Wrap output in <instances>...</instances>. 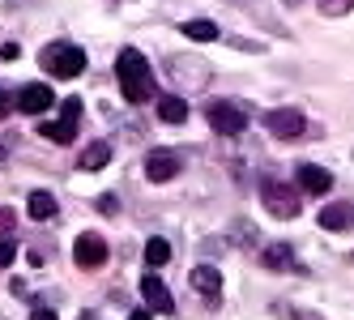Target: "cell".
<instances>
[{
	"instance_id": "1",
	"label": "cell",
	"mask_w": 354,
	"mask_h": 320,
	"mask_svg": "<svg viewBox=\"0 0 354 320\" xmlns=\"http://www.w3.org/2000/svg\"><path fill=\"white\" fill-rule=\"evenodd\" d=\"M115 77H120V90L129 103H145L154 94V77H149V60L137 52V47H124L115 56Z\"/></svg>"
},
{
	"instance_id": "2",
	"label": "cell",
	"mask_w": 354,
	"mask_h": 320,
	"mask_svg": "<svg viewBox=\"0 0 354 320\" xmlns=\"http://www.w3.org/2000/svg\"><path fill=\"white\" fill-rule=\"evenodd\" d=\"M39 64L52 73V77L68 82V77H82V73H86V52L73 47V43H47L39 52Z\"/></svg>"
},
{
	"instance_id": "3",
	"label": "cell",
	"mask_w": 354,
	"mask_h": 320,
	"mask_svg": "<svg viewBox=\"0 0 354 320\" xmlns=\"http://www.w3.org/2000/svg\"><path fill=\"white\" fill-rule=\"evenodd\" d=\"M261 201L273 218H299V205H303L299 192L282 180H261Z\"/></svg>"
},
{
	"instance_id": "4",
	"label": "cell",
	"mask_w": 354,
	"mask_h": 320,
	"mask_svg": "<svg viewBox=\"0 0 354 320\" xmlns=\"http://www.w3.org/2000/svg\"><path fill=\"white\" fill-rule=\"evenodd\" d=\"M205 115H209V129L222 133V137H239V133L248 129V115H243L235 103H222V98L205 107Z\"/></svg>"
},
{
	"instance_id": "5",
	"label": "cell",
	"mask_w": 354,
	"mask_h": 320,
	"mask_svg": "<svg viewBox=\"0 0 354 320\" xmlns=\"http://www.w3.org/2000/svg\"><path fill=\"white\" fill-rule=\"evenodd\" d=\"M167 73H171L180 86H188V90H201V86L209 82V64L196 60V56H171V60H167Z\"/></svg>"
},
{
	"instance_id": "6",
	"label": "cell",
	"mask_w": 354,
	"mask_h": 320,
	"mask_svg": "<svg viewBox=\"0 0 354 320\" xmlns=\"http://www.w3.org/2000/svg\"><path fill=\"white\" fill-rule=\"evenodd\" d=\"M73 261H77V269H98V265H107V239L103 235H77V243H73Z\"/></svg>"
},
{
	"instance_id": "7",
	"label": "cell",
	"mask_w": 354,
	"mask_h": 320,
	"mask_svg": "<svg viewBox=\"0 0 354 320\" xmlns=\"http://www.w3.org/2000/svg\"><path fill=\"white\" fill-rule=\"evenodd\" d=\"M265 129H269L273 137L290 141V137H303L308 120H303V111H295V107H277V111H269V115H265Z\"/></svg>"
},
{
	"instance_id": "8",
	"label": "cell",
	"mask_w": 354,
	"mask_h": 320,
	"mask_svg": "<svg viewBox=\"0 0 354 320\" xmlns=\"http://www.w3.org/2000/svg\"><path fill=\"white\" fill-rule=\"evenodd\" d=\"M180 167H184V158L175 154V150H149V158H145V176H149V184H167V180L180 176Z\"/></svg>"
},
{
	"instance_id": "9",
	"label": "cell",
	"mask_w": 354,
	"mask_h": 320,
	"mask_svg": "<svg viewBox=\"0 0 354 320\" xmlns=\"http://www.w3.org/2000/svg\"><path fill=\"white\" fill-rule=\"evenodd\" d=\"M56 103V94H52V86L47 82H35V86H21L17 90V111H26V115H39V111H47Z\"/></svg>"
},
{
	"instance_id": "10",
	"label": "cell",
	"mask_w": 354,
	"mask_h": 320,
	"mask_svg": "<svg viewBox=\"0 0 354 320\" xmlns=\"http://www.w3.org/2000/svg\"><path fill=\"white\" fill-rule=\"evenodd\" d=\"M141 294H145L149 312H162V316L175 312V299H171V290H167V282H162L158 274H145V278H141Z\"/></svg>"
},
{
	"instance_id": "11",
	"label": "cell",
	"mask_w": 354,
	"mask_h": 320,
	"mask_svg": "<svg viewBox=\"0 0 354 320\" xmlns=\"http://www.w3.org/2000/svg\"><path fill=\"white\" fill-rule=\"evenodd\" d=\"M295 180H299L303 192H312V196H324L328 188H333V176H328L324 167H316V162H303V167L295 171Z\"/></svg>"
},
{
	"instance_id": "12",
	"label": "cell",
	"mask_w": 354,
	"mask_h": 320,
	"mask_svg": "<svg viewBox=\"0 0 354 320\" xmlns=\"http://www.w3.org/2000/svg\"><path fill=\"white\" fill-rule=\"evenodd\" d=\"M188 282H192V290L201 294V299H218V294H222V274L209 269V265H196Z\"/></svg>"
},
{
	"instance_id": "13",
	"label": "cell",
	"mask_w": 354,
	"mask_h": 320,
	"mask_svg": "<svg viewBox=\"0 0 354 320\" xmlns=\"http://www.w3.org/2000/svg\"><path fill=\"white\" fill-rule=\"evenodd\" d=\"M265 269H290V274H303V265L295 261V248H286V243H269V248L261 252Z\"/></svg>"
},
{
	"instance_id": "14",
	"label": "cell",
	"mask_w": 354,
	"mask_h": 320,
	"mask_svg": "<svg viewBox=\"0 0 354 320\" xmlns=\"http://www.w3.org/2000/svg\"><path fill=\"white\" fill-rule=\"evenodd\" d=\"M39 133H43L47 141L68 145L73 137H77V115H60V120H52V124H39Z\"/></svg>"
},
{
	"instance_id": "15",
	"label": "cell",
	"mask_w": 354,
	"mask_h": 320,
	"mask_svg": "<svg viewBox=\"0 0 354 320\" xmlns=\"http://www.w3.org/2000/svg\"><path fill=\"white\" fill-rule=\"evenodd\" d=\"M26 209H30L35 223H47V218H56V214H60V205H56V196H52V192H30Z\"/></svg>"
},
{
	"instance_id": "16",
	"label": "cell",
	"mask_w": 354,
	"mask_h": 320,
	"mask_svg": "<svg viewBox=\"0 0 354 320\" xmlns=\"http://www.w3.org/2000/svg\"><path fill=\"white\" fill-rule=\"evenodd\" d=\"M111 162V145L107 141H90L82 150V171H103Z\"/></svg>"
},
{
	"instance_id": "17",
	"label": "cell",
	"mask_w": 354,
	"mask_h": 320,
	"mask_svg": "<svg viewBox=\"0 0 354 320\" xmlns=\"http://www.w3.org/2000/svg\"><path fill=\"white\" fill-rule=\"evenodd\" d=\"M158 115H162V124H184V120H188V103L180 94H167V98H158Z\"/></svg>"
},
{
	"instance_id": "18",
	"label": "cell",
	"mask_w": 354,
	"mask_h": 320,
	"mask_svg": "<svg viewBox=\"0 0 354 320\" xmlns=\"http://www.w3.org/2000/svg\"><path fill=\"white\" fill-rule=\"evenodd\" d=\"M350 218H354L350 205H324V209H320V227H324V231H346Z\"/></svg>"
},
{
	"instance_id": "19",
	"label": "cell",
	"mask_w": 354,
	"mask_h": 320,
	"mask_svg": "<svg viewBox=\"0 0 354 320\" xmlns=\"http://www.w3.org/2000/svg\"><path fill=\"white\" fill-rule=\"evenodd\" d=\"M184 35L192 43H214L218 39V26H214V21H205V17H192V21H184Z\"/></svg>"
},
{
	"instance_id": "20",
	"label": "cell",
	"mask_w": 354,
	"mask_h": 320,
	"mask_svg": "<svg viewBox=\"0 0 354 320\" xmlns=\"http://www.w3.org/2000/svg\"><path fill=\"white\" fill-rule=\"evenodd\" d=\"M167 261H171V243H167L162 235H154V239L145 243V265H149V269H162Z\"/></svg>"
},
{
	"instance_id": "21",
	"label": "cell",
	"mask_w": 354,
	"mask_h": 320,
	"mask_svg": "<svg viewBox=\"0 0 354 320\" xmlns=\"http://www.w3.org/2000/svg\"><path fill=\"white\" fill-rule=\"evenodd\" d=\"M277 316H290V320H324L320 312H308V308H299V303H273Z\"/></svg>"
},
{
	"instance_id": "22",
	"label": "cell",
	"mask_w": 354,
	"mask_h": 320,
	"mask_svg": "<svg viewBox=\"0 0 354 320\" xmlns=\"http://www.w3.org/2000/svg\"><path fill=\"white\" fill-rule=\"evenodd\" d=\"M316 5H320V13H328V17H342V13L354 9V0H316Z\"/></svg>"
},
{
	"instance_id": "23",
	"label": "cell",
	"mask_w": 354,
	"mask_h": 320,
	"mask_svg": "<svg viewBox=\"0 0 354 320\" xmlns=\"http://www.w3.org/2000/svg\"><path fill=\"white\" fill-rule=\"evenodd\" d=\"M17 231V214H13V205H0V239H9Z\"/></svg>"
},
{
	"instance_id": "24",
	"label": "cell",
	"mask_w": 354,
	"mask_h": 320,
	"mask_svg": "<svg viewBox=\"0 0 354 320\" xmlns=\"http://www.w3.org/2000/svg\"><path fill=\"white\" fill-rule=\"evenodd\" d=\"M94 205H98V214H120V196H115V192H103Z\"/></svg>"
},
{
	"instance_id": "25",
	"label": "cell",
	"mask_w": 354,
	"mask_h": 320,
	"mask_svg": "<svg viewBox=\"0 0 354 320\" xmlns=\"http://www.w3.org/2000/svg\"><path fill=\"white\" fill-rule=\"evenodd\" d=\"M13 256H17L13 239H0V269H9V265H13Z\"/></svg>"
},
{
	"instance_id": "26",
	"label": "cell",
	"mask_w": 354,
	"mask_h": 320,
	"mask_svg": "<svg viewBox=\"0 0 354 320\" xmlns=\"http://www.w3.org/2000/svg\"><path fill=\"white\" fill-rule=\"evenodd\" d=\"M17 56H21L17 43H5V47H0V60H17Z\"/></svg>"
},
{
	"instance_id": "27",
	"label": "cell",
	"mask_w": 354,
	"mask_h": 320,
	"mask_svg": "<svg viewBox=\"0 0 354 320\" xmlns=\"http://www.w3.org/2000/svg\"><path fill=\"white\" fill-rule=\"evenodd\" d=\"M64 115H82V98H64Z\"/></svg>"
},
{
	"instance_id": "28",
	"label": "cell",
	"mask_w": 354,
	"mask_h": 320,
	"mask_svg": "<svg viewBox=\"0 0 354 320\" xmlns=\"http://www.w3.org/2000/svg\"><path fill=\"white\" fill-rule=\"evenodd\" d=\"M30 320H56V312H52V308H35Z\"/></svg>"
},
{
	"instance_id": "29",
	"label": "cell",
	"mask_w": 354,
	"mask_h": 320,
	"mask_svg": "<svg viewBox=\"0 0 354 320\" xmlns=\"http://www.w3.org/2000/svg\"><path fill=\"white\" fill-rule=\"evenodd\" d=\"M26 261H30V265H35V269H43V261H47V256H43V252H39V248H30V252H26Z\"/></svg>"
},
{
	"instance_id": "30",
	"label": "cell",
	"mask_w": 354,
	"mask_h": 320,
	"mask_svg": "<svg viewBox=\"0 0 354 320\" xmlns=\"http://www.w3.org/2000/svg\"><path fill=\"white\" fill-rule=\"evenodd\" d=\"M5 115H9V94L0 90V120H5Z\"/></svg>"
},
{
	"instance_id": "31",
	"label": "cell",
	"mask_w": 354,
	"mask_h": 320,
	"mask_svg": "<svg viewBox=\"0 0 354 320\" xmlns=\"http://www.w3.org/2000/svg\"><path fill=\"white\" fill-rule=\"evenodd\" d=\"M129 320H149V312H133V316H129Z\"/></svg>"
},
{
	"instance_id": "32",
	"label": "cell",
	"mask_w": 354,
	"mask_h": 320,
	"mask_svg": "<svg viewBox=\"0 0 354 320\" xmlns=\"http://www.w3.org/2000/svg\"><path fill=\"white\" fill-rule=\"evenodd\" d=\"M0 162H5V150H0Z\"/></svg>"
},
{
	"instance_id": "33",
	"label": "cell",
	"mask_w": 354,
	"mask_h": 320,
	"mask_svg": "<svg viewBox=\"0 0 354 320\" xmlns=\"http://www.w3.org/2000/svg\"><path fill=\"white\" fill-rule=\"evenodd\" d=\"M286 5H299V0H286Z\"/></svg>"
}]
</instances>
